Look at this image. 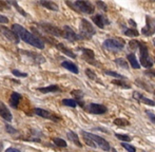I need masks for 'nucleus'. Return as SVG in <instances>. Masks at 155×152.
Instances as JSON below:
<instances>
[{
	"mask_svg": "<svg viewBox=\"0 0 155 152\" xmlns=\"http://www.w3.org/2000/svg\"><path fill=\"white\" fill-rule=\"evenodd\" d=\"M87 110L93 114H104L107 112V107L104 105H98V104H90L87 107Z\"/></svg>",
	"mask_w": 155,
	"mask_h": 152,
	"instance_id": "9d476101",
	"label": "nucleus"
},
{
	"mask_svg": "<svg viewBox=\"0 0 155 152\" xmlns=\"http://www.w3.org/2000/svg\"><path fill=\"white\" fill-rule=\"evenodd\" d=\"M8 3H10V4H13V5H14L15 8H16V10L18 11V12L20 13L21 15H23V16H27V13H25V11H23V10H21V8H20V6H19V5H18V3H17L16 1H15V2H14V1H10V2H8Z\"/></svg>",
	"mask_w": 155,
	"mask_h": 152,
	"instance_id": "7c9ffc66",
	"label": "nucleus"
},
{
	"mask_svg": "<svg viewBox=\"0 0 155 152\" xmlns=\"http://www.w3.org/2000/svg\"><path fill=\"white\" fill-rule=\"evenodd\" d=\"M92 20L98 28H100V29H104V25L110 23V21L107 19V17L102 16V15H96V16H94L92 18Z\"/></svg>",
	"mask_w": 155,
	"mask_h": 152,
	"instance_id": "f8f14e48",
	"label": "nucleus"
},
{
	"mask_svg": "<svg viewBox=\"0 0 155 152\" xmlns=\"http://www.w3.org/2000/svg\"><path fill=\"white\" fill-rule=\"evenodd\" d=\"M63 37L67 38L68 40H70V41H76V40H78V39L81 38L80 35L76 34L75 32H74L70 27H68V25H65V27L63 28Z\"/></svg>",
	"mask_w": 155,
	"mask_h": 152,
	"instance_id": "9b49d317",
	"label": "nucleus"
},
{
	"mask_svg": "<svg viewBox=\"0 0 155 152\" xmlns=\"http://www.w3.org/2000/svg\"><path fill=\"white\" fill-rule=\"evenodd\" d=\"M8 19L5 16L0 15V23H8Z\"/></svg>",
	"mask_w": 155,
	"mask_h": 152,
	"instance_id": "79ce46f5",
	"label": "nucleus"
},
{
	"mask_svg": "<svg viewBox=\"0 0 155 152\" xmlns=\"http://www.w3.org/2000/svg\"><path fill=\"white\" fill-rule=\"evenodd\" d=\"M67 4L68 5H71L73 8H76V10L78 8L80 12L86 13V14H93L94 11H95L94 6L91 4V2H89V1H76V2H74V3H71V2L68 1Z\"/></svg>",
	"mask_w": 155,
	"mask_h": 152,
	"instance_id": "7ed1b4c3",
	"label": "nucleus"
},
{
	"mask_svg": "<svg viewBox=\"0 0 155 152\" xmlns=\"http://www.w3.org/2000/svg\"><path fill=\"white\" fill-rule=\"evenodd\" d=\"M12 73H13V75L17 76V77H27L28 76L27 73H22L18 70H12Z\"/></svg>",
	"mask_w": 155,
	"mask_h": 152,
	"instance_id": "f704fd0d",
	"label": "nucleus"
},
{
	"mask_svg": "<svg viewBox=\"0 0 155 152\" xmlns=\"http://www.w3.org/2000/svg\"><path fill=\"white\" fill-rule=\"evenodd\" d=\"M56 47H57V49L59 50V51H61L63 54H65V55L69 56V57H72V58H75L76 57L75 54H74L73 52L71 51V50H69L68 48H65L64 45H62V43H58Z\"/></svg>",
	"mask_w": 155,
	"mask_h": 152,
	"instance_id": "a211bd4d",
	"label": "nucleus"
},
{
	"mask_svg": "<svg viewBox=\"0 0 155 152\" xmlns=\"http://www.w3.org/2000/svg\"><path fill=\"white\" fill-rule=\"evenodd\" d=\"M115 135H116V137L118 138V140H124V142H130V140H132V138H131L130 136L126 135V134H118V133H116Z\"/></svg>",
	"mask_w": 155,
	"mask_h": 152,
	"instance_id": "2f4dec72",
	"label": "nucleus"
},
{
	"mask_svg": "<svg viewBox=\"0 0 155 152\" xmlns=\"http://www.w3.org/2000/svg\"><path fill=\"white\" fill-rule=\"evenodd\" d=\"M104 73H106V74H108V75L114 76V77H116V78H124V76H123V75L117 74V73L113 72V71H104Z\"/></svg>",
	"mask_w": 155,
	"mask_h": 152,
	"instance_id": "e433bc0d",
	"label": "nucleus"
},
{
	"mask_svg": "<svg viewBox=\"0 0 155 152\" xmlns=\"http://www.w3.org/2000/svg\"><path fill=\"white\" fill-rule=\"evenodd\" d=\"M127 58H128L129 62L131 64V66H132L133 69H139L140 68V64H138V61H137L136 59V56H135V54H129L128 56H127Z\"/></svg>",
	"mask_w": 155,
	"mask_h": 152,
	"instance_id": "aec40b11",
	"label": "nucleus"
},
{
	"mask_svg": "<svg viewBox=\"0 0 155 152\" xmlns=\"http://www.w3.org/2000/svg\"><path fill=\"white\" fill-rule=\"evenodd\" d=\"M68 137H69L70 140H72V142H74V144H76L78 147H82L81 143L79 142V140H78V135L76 133H74V132L70 131L68 132Z\"/></svg>",
	"mask_w": 155,
	"mask_h": 152,
	"instance_id": "5701e85b",
	"label": "nucleus"
},
{
	"mask_svg": "<svg viewBox=\"0 0 155 152\" xmlns=\"http://www.w3.org/2000/svg\"><path fill=\"white\" fill-rule=\"evenodd\" d=\"M5 130L8 132L10 134H15L17 132V130L16 129H14V128L12 127V126H10V125H6L5 126Z\"/></svg>",
	"mask_w": 155,
	"mask_h": 152,
	"instance_id": "58836bf2",
	"label": "nucleus"
},
{
	"mask_svg": "<svg viewBox=\"0 0 155 152\" xmlns=\"http://www.w3.org/2000/svg\"><path fill=\"white\" fill-rule=\"evenodd\" d=\"M146 75H152V76H155V71L151 70V71H147V72H145Z\"/></svg>",
	"mask_w": 155,
	"mask_h": 152,
	"instance_id": "a18cd8bd",
	"label": "nucleus"
},
{
	"mask_svg": "<svg viewBox=\"0 0 155 152\" xmlns=\"http://www.w3.org/2000/svg\"><path fill=\"white\" fill-rule=\"evenodd\" d=\"M147 114L149 115L150 119H151L153 123H155V114H152V113H150V112H147Z\"/></svg>",
	"mask_w": 155,
	"mask_h": 152,
	"instance_id": "37998d69",
	"label": "nucleus"
},
{
	"mask_svg": "<svg viewBox=\"0 0 155 152\" xmlns=\"http://www.w3.org/2000/svg\"><path fill=\"white\" fill-rule=\"evenodd\" d=\"M139 59H140V64L145 68H151L153 66V60L151 59V57L149 56V52L146 47V45L140 41L139 42Z\"/></svg>",
	"mask_w": 155,
	"mask_h": 152,
	"instance_id": "f03ea898",
	"label": "nucleus"
},
{
	"mask_svg": "<svg viewBox=\"0 0 155 152\" xmlns=\"http://www.w3.org/2000/svg\"><path fill=\"white\" fill-rule=\"evenodd\" d=\"M53 143L58 147H67V143L61 138H53Z\"/></svg>",
	"mask_w": 155,
	"mask_h": 152,
	"instance_id": "c756f323",
	"label": "nucleus"
},
{
	"mask_svg": "<svg viewBox=\"0 0 155 152\" xmlns=\"http://www.w3.org/2000/svg\"><path fill=\"white\" fill-rule=\"evenodd\" d=\"M124 47V40H119V39H107L104 42V48L107 49L108 51H114L118 52L121 51Z\"/></svg>",
	"mask_w": 155,
	"mask_h": 152,
	"instance_id": "39448f33",
	"label": "nucleus"
},
{
	"mask_svg": "<svg viewBox=\"0 0 155 152\" xmlns=\"http://www.w3.org/2000/svg\"><path fill=\"white\" fill-rule=\"evenodd\" d=\"M84 136V142L87 143V145H89V146H91V147H93V148H95V147H97V145L95 144V143L93 142L91 138H89L88 136H86V135H82Z\"/></svg>",
	"mask_w": 155,
	"mask_h": 152,
	"instance_id": "72a5a7b5",
	"label": "nucleus"
},
{
	"mask_svg": "<svg viewBox=\"0 0 155 152\" xmlns=\"http://www.w3.org/2000/svg\"><path fill=\"white\" fill-rule=\"evenodd\" d=\"M0 10H10V6L6 2H1L0 1Z\"/></svg>",
	"mask_w": 155,
	"mask_h": 152,
	"instance_id": "ea45409f",
	"label": "nucleus"
},
{
	"mask_svg": "<svg viewBox=\"0 0 155 152\" xmlns=\"http://www.w3.org/2000/svg\"><path fill=\"white\" fill-rule=\"evenodd\" d=\"M2 147H3V146H2V143L0 142V150H1V149H2Z\"/></svg>",
	"mask_w": 155,
	"mask_h": 152,
	"instance_id": "49530a36",
	"label": "nucleus"
},
{
	"mask_svg": "<svg viewBox=\"0 0 155 152\" xmlns=\"http://www.w3.org/2000/svg\"><path fill=\"white\" fill-rule=\"evenodd\" d=\"M37 90L45 94V93H50V92H57V91H59V88L56 84H51V86L45 87V88H38Z\"/></svg>",
	"mask_w": 155,
	"mask_h": 152,
	"instance_id": "4be33fe9",
	"label": "nucleus"
},
{
	"mask_svg": "<svg viewBox=\"0 0 155 152\" xmlns=\"http://www.w3.org/2000/svg\"><path fill=\"white\" fill-rule=\"evenodd\" d=\"M95 29L93 25L86 19L81 20V25H80V37L84 39H90L95 34Z\"/></svg>",
	"mask_w": 155,
	"mask_h": 152,
	"instance_id": "20e7f679",
	"label": "nucleus"
},
{
	"mask_svg": "<svg viewBox=\"0 0 155 152\" xmlns=\"http://www.w3.org/2000/svg\"><path fill=\"white\" fill-rule=\"evenodd\" d=\"M41 27H42V29L45 30L47 33L51 34V35L58 36V37L62 36V37H63V31H61L60 29H58V28L54 27V25H48V23H42V25H41Z\"/></svg>",
	"mask_w": 155,
	"mask_h": 152,
	"instance_id": "1a4fd4ad",
	"label": "nucleus"
},
{
	"mask_svg": "<svg viewBox=\"0 0 155 152\" xmlns=\"http://www.w3.org/2000/svg\"><path fill=\"white\" fill-rule=\"evenodd\" d=\"M81 133H82V135H86V136H88L89 138H91V140H92L95 144H97V146H99L101 149H104V150H106V151L110 150V145H109V143L107 142L106 140H104L102 137H100V136H98V135H94V134L89 133V132H86V131H82Z\"/></svg>",
	"mask_w": 155,
	"mask_h": 152,
	"instance_id": "423d86ee",
	"label": "nucleus"
},
{
	"mask_svg": "<svg viewBox=\"0 0 155 152\" xmlns=\"http://www.w3.org/2000/svg\"><path fill=\"white\" fill-rule=\"evenodd\" d=\"M96 4H97L98 6H100V8H101V10H104V12H107V10H108V8H107V5L104 3V2H101V1H97V2H96Z\"/></svg>",
	"mask_w": 155,
	"mask_h": 152,
	"instance_id": "a19ab883",
	"label": "nucleus"
},
{
	"mask_svg": "<svg viewBox=\"0 0 155 152\" xmlns=\"http://www.w3.org/2000/svg\"><path fill=\"white\" fill-rule=\"evenodd\" d=\"M22 54H25V55L29 56V57H31L33 59V61L36 62V64H42V62H45V58L42 57V56L38 55V54H35V53H31V52H28V51H22Z\"/></svg>",
	"mask_w": 155,
	"mask_h": 152,
	"instance_id": "2eb2a0df",
	"label": "nucleus"
},
{
	"mask_svg": "<svg viewBox=\"0 0 155 152\" xmlns=\"http://www.w3.org/2000/svg\"><path fill=\"white\" fill-rule=\"evenodd\" d=\"M72 95H73L74 97H75V101H77V104H79L81 107H84V103H81L80 101V99H81V97L84 96V94H82V92L81 91H77V90H74V91H72Z\"/></svg>",
	"mask_w": 155,
	"mask_h": 152,
	"instance_id": "393cba45",
	"label": "nucleus"
},
{
	"mask_svg": "<svg viewBox=\"0 0 155 152\" xmlns=\"http://www.w3.org/2000/svg\"><path fill=\"white\" fill-rule=\"evenodd\" d=\"M82 53L86 58V60H88L89 62H91V60L94 59V52L90 49H82Z\"/></svg>",
	"mask_w": 155,
	"mask_h": 152,
	"instance_id": "b1692460",
	"label": "nucleus"
},
{
	"mask_svg": "<svg viewBox=\"0 0 155 152\" xmlns=\"http://www.w3.org/2000/svg\"><path fill=\"white\" fill-rule=\"evenodd\" d=\"M21 98V95L17 92H13L12 95L10 97V105L12 106L13 108H17L18 107V104H19V101Z\"/></svg>",
	"mask_w": 155,
	"mask_h": 152,
	"instance_id": "dca6fc26",
	"label": "nucleus"
},
{
	"mask_svg": "<svg viewBox=\"0 0 155 152\" xmlns=\"http://www.w3.org/2000/svg\"><path fill=\"white\" fill-rule=\"evenodd\" d=\"M112 84H116V86H118V87H123V88H124V89H130V88H131V86H130V84H127L126 82L121 81V80H118V79H115V80H113V81H112Z\"/></svg>",
	"mask_w": 155,
	"mask_h": 152,
	"instance_id": "c85d7f7f",
	"label": "nucleus"
},
{
	"mask_svg": "<svg viewBox=\"0 0 155 152\" xmlns=\"http://www.w3.org/2000/svg\"><path fill=\"white\" fill-rule=\"evenodd\" d=\"M146 20H147V25L141 30V33L146 36H151L155 33V21L149 16H147Z\"/></svg>",
	"mask_w": 155,
	"mask_h": 152,
	"instance_id": "6e6552de",
	"label": "nucleus"
},
{
	"mask_svg": "<svg viewBox=\"0 0 155 152\" xmlns=\"http://www.w3.org/2000/svg\"><path fill=\"white\" fill-rule=\"evenodd\" d=\"M13 31L19 36V38L22 39L25 42L32 45L33 47L37 48V49L42 50L45 48V43L40 40L38 37H36L35 35H33L32 33H30L28 30H25V28H22L20 25H13Z\"/></svg>",
	"mask_w": 155,
	"mask_h": 152,
	"instance_id": "f257e3e1",
	"label": "nucleus"
},
{
	"mask_svg": "<svg viewBox=\"0 0 155 152\" xmlns=\"http://www.w3.org/2000/svg\"><path fill=\"white\" fill-rule=\"evenodd\" d=\"M0 32H1V34L4 37H6L10 41H12L13 43L19 42V36L17 35L14 31H11V30L6 29V28H4V27H0Z\"/></svg>",
	"mask_w": 155,
	"mask_h": 152,
	"instance_id": "0eeeda50",
	"label": "nucleus"
},
{
	"mask_svg": "<svg viewBox=\"0 0 155 152\" xmlns=\"http://www.w3.org/2000/svg\"><path fill=\"white\" fill-rule=\"evenodd\" d=\"M115 62H116L118 66L123 67V68H124V69H128V64H127L126 60L123 59V58H117V59L115 60Z\"/></svg>",
	"mask_w": 155,
	"mask_h": 152,
	"instance_id": "473e14b6",
	"label": "nucleus"
},
{
	"mask_svg": "<svg viewBox=\"0 0 155 152\" xmlns=\"http://www.w3.org/2000/svg\"><path fill=\"white\" fill-rule=\"evenodd\" d=\"M62 104L64 106H68V107H72V108H75L77 106V101L75 99H63Z\"/></svg>",
	"mask_w": 155,
	"mask_h": 152,
	"instance_id": "bb28decb",
	"label": "nucleus"
},
{
	"mask_svg": "<svg viewBox=\"0 0 155 152\" xmlns=\"http://www.w3.org/2000/svg\"><path fill=\"white\" fill-rule=\"evenodd\" d=\"M121 145H123L124 148L127 149L129 152H136V149H135L133 146H131V145H128V144H121Z\"/></svg>",
	"mask_w": 155,
	"mask_h": 152,
	"instance_id": "4c0bfd02",
	"label": "nucleus"
},
{
	"mask_svg": "<svg viewBox=\"0 0 155 152\" xmlns=\"http://www.w3.org/2000/svg\"><path fill=\"white\" fill-rule=\"evenodd\" d=\"M61 66L63 67V68L67 69V70H69V71H71V72L75 73V74H77V73H78L77 66H76V64H74L73 62H71V61H63L62 64H61Z\"/></svg>",
	"mask_w": 155,
	"mask_h": 152,
	"instance_id": "f3484780",
	"label": "nucleus"
},
{
	"mask_svg": "<svg viewBox=\"0 0 155 152\" xmlns=\"http://www.w3.org/2000/svg\"><path fill=\"white\" fill-rule=\"evenodd\" d=\"M5 152H20V151H19L18 149H15V148H8V149H6Z\"/></svg>",
	"mask_w": 155,
	"mask_h": 152,
	"instance_id": "c03bdc74",
	"label": "nucleus"
},
{
	"mask_svg": "<svg viewBox=\"0 0 155 152\" xmlns=\"http://www.w3.org/2000/svg\"><path fill=\"white\" fill-rule=\"evenodd\" d=\"M0 115H1L2 118L5 119V121H12V119H13L12 114H11L10 110L6 108V106L4 105L2 101H0Z\"/></svg>",
	"mask_w": 155,
	"mask_h": 152,
	"instance_id": "4468645a",
	"label": "nucleus"
},
{
	"mask_svg": "<svg viewBox=\"0 0 155 152\" xmlns=\"http://www.w3.org/2000/svg\"><path fill=\"white\" fill-rule=\"evenodd\" d=\"M124 34H126L127 36H129V37H136V36H138V31H136L135 29H129L127 30L126 32H124Z\"/></svg>",
	"mask_w": 155,
	"mask_h": 152,
	"instance_id": "cd10ccee",
	"label": "nucleus"
},
{
	"mask_svg": "<svg viewBox=\"0 0 155 152\" xmlns=\"http://www.w3.org/2000/svg\"><path fill=\"white\" fill-rule=\"evenodd\" d=\"M34 112H35V114H37L38 116L43 117V118H51V119H53V121H59V117H56V116H54V115H52L48 110L36 108V109H34Z\"/></svg>",
	"mask_w": 155,
	"mask_h": 152,
	"instance_id": "ddd939ff",
	"label": "nucleus"
},
{
	"mask_svg": "<svg viewBox=\"0 0 155 152\" xmlns=\"http://www.w3.org/2000/svg\"><path fill=\"white\" fill-rule=\"evenodd\" d=\"M114 124L117 126H119V127H127V126L130 125V123H129L126 118H116L114 121Z\"/></svg>",
	"mask_w": 155,
	"mask_h": 152,
	"instance_id": "a878e982",
	"label": "nucleus"
},
{
	"mask_svg": "<svg viewBox=\"0 0 155 152\" xmlns=\"http://www.w3.org/2000/svg\"><path fill=\"white\" fill-rule=\"evenodd\" d=\"M86 74L89 78H91V79H96V74L93 72V71H91L90 69L86 70Z\"/></svg>",
	"mask_w": 155,
	"mask_h": 152,
	"instance_id": "c9c22d12",
	"label": "nucleus"
},
{
	"mask_svg": "<svg viewBox=\"0 0 155 152\" xmlns=\"http://www.w3.org/2000/svg\"><path fill=\"white\" fill-rule=\"evenodd\" d=\"M133 96H134V98L136 99H139V101H141L143 103L147 104V105H150V106H155V103L153 101H151V99L149 98H146V97H143V95L140 94V93L138 92H134V94H133Z\"/></svg>",
	"mask_w": 155,
	"mask_h": 152,
	"instance_id": "6ab92c4d",
	"label": "nucleus"
},
{
	"mask_svg": "<svg viewBox=\"0 0 155 152\" xmlns=\"http://www.w3.org/2000/svg\"><path fill=\"white\" fill-rule=\"evenodd\" d=\"M39 4L42 6H45V8H49V10H52V11H58V5L55 4L54 2L52 1H39Z\"/></svg>",
	"mask_w": 155,
	"mask_h": 152,
	"instance_id": "412c9836",
	"label": "nucleus"
}]
</instances>
